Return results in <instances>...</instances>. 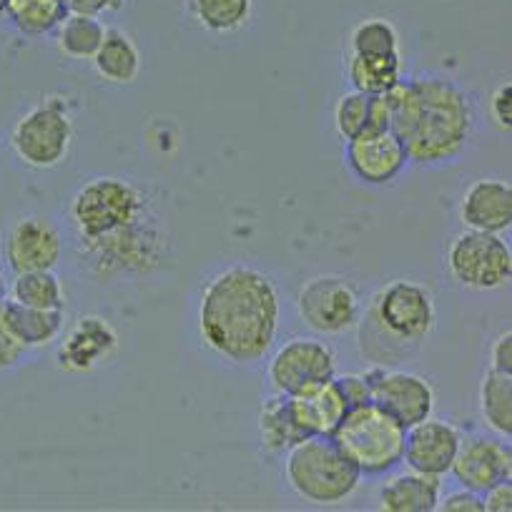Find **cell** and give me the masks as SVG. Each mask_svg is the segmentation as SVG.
I'll return each instance as SVG.
<instances>
[{
	"mask_svg": "<svg viewBox=\"0 0 512 512\" xmlns=\"http://www.w3.org/2000/svg\"><path fill=\"white\" fill-rule=\"evenodd\" d=\"M437 329V302L427 284L392 279L374 292L359 319V349L372 364L390 367L422 347Z\"/></svg>",
	"mask_w": 512,
	"mask_h": 512,
	"instance_id": "obj_4",
	"label": "cell"
},
{
	"mask_svg": "<svg viewBox=\"0 0 512 512\" xmlns=\"http://www.w3.org/2000/svg\"><path fill=\"white\" fill-rule=\"evenodd\" d=\"M63 251V229L41 214L21 216L3 236V259L13 277L26 272H53L63 262Z\"/></svg>",
	"mask_w": 512,
	"mask_h": 512,
	"instance_id": "obj_12",
	"label": "cell"
},
{
	"mask_svg": "<svg viewBox=\"0 0 512 512\" xmlns=\"http://www.w3.org/2000/svg\"><path fill=\"white\" fill-rule=\"evenodd\" d=\"M91 63L98 78L111 86H131L139 81L141 68H144V58L134 38L118 28H106V38Z\"/></svg>",
	"mask_w": 512,
	"mask_h": 512,
	"instance_id": "obj_21",
	"label": "cell"
},
{
	"mask_svg": "<svg viewBox=\"0 0 512 512\" xmlns=\"http://www.w3.org/2000/svg\"><path fill=\"white\" fill-rule=\"evenodd\" d=\"M282 302V289L272 274L251 264H231L201 289L196 307L201 342L229 364H259L277 344Z\"/></svg>",
	"mask_w": 512,
	"mask_h": 512,
	"instance_id": "obj_2",
	"label": "cell"
},
{
	"mask_svg": "<svg viewBox=\"0 0 512 512\" xmlns=\"http://www.w3.org/2000/svg\"><path fill=\"white\" fill-rule=\"evenodd\" d=\"M487 116H490L492 126H497L500 131L510 134L512 128V83L502 81L495 91L490 93V101H487Z\"/></svg>",
	"mask_w": 512,
	"mask_h": 512,
	"instance_id": "obj_31",
	"label": "cell"
},
{
	"mask_svg": "<svg viewBox=\"0 0 512 512\" xmlns=\"http://www.w3.org/2000/svg\"><path fill=\"white\" fill-rule=\"evenodd\" d=\"M460 442L462 432L452 422L427 417V420L407 427L402 465H407V470L422 472V475L445 477L450 475Z\"/></svg>",
	"mask_w": 512,
	"mask_h": 512,
	"instance_id": "obj_16",
	"label": "cell"
},
{
	"mask_svg": "<svg viewBox=\"0 0 512 512\" xmlns=\"http://www.w3.org/2000/svg\"><path fill=\"white\" fill-rule=\"evenodd\" d=\"M3 317H6L8 332L26 352L53 344L66 327V312L26 307V304H18L13 299L3 302Z\"/></svg>",
	"mask_w": 512,
	"mask_h": 512,
	"instance_id": "obj_22",
	"label": "cell"
},
{
	"mask_svg": "<svg viewBox=\"0 0 512 512\" xmlns=\"http://www.w3.org/2000/svg\"><path fill=\"white\" fill-rule=\"evenodd\" d=\"M435 510L440 512H485V505H482L480 492H472L460 487V490H452L447 495H440Z\"/></svg>",
	"mask_w": 512,
	"mask_h": 512,
	"instance_id": "obj_32",
	"label": "cell"
},
{
	"mask_svg": "<svg viewBox=\"0 0 512 512\" xmlns=\"http://www.w3.org/2000/svg\"><path fill=\"white\" fill-rule=\"evenodd\" d=\"M390 131L402 141L410 164H455L480 134V108L475 96L457 81L425 73L384 93Z\"/></svg>",
	"mask_w": 512,
	"mask_h": 512,
	"instance_id": "obj_3",
	"label": "cell"
},
{
	"mask_svg": "<svg viewBox=\"0 0 512 512\" xmlns=\"http://www.w3.org/2000/svg\"><path fill=\"white\" fill-rule=\"evenodd\" d=\"M369 387V400L390 412L405 427L417 425L435 415L437 392L427 377L407 369H390L384 364H372L362 372Z\"/></svg>",
	"mask_w": 512,
	"mask_h": 512,
	"instance_id": "obj_11",
	"label": "cell"
},
{
	"mask_svg": "<svg viewBox=\"0 0 512 512\" xmlns=\"http://www.w3.org/2000/svg\"><path fill=\"white\" fill-rule=\"evenodd\" d=\"M462 226L487 234H505L512 226L510 181L497 176H482L465 189L457 209Z\"/></svg>",
	"mask_w": 512,
	"mask_h": 512,
	"instance_id": "obj_17",
	"label": "cell"
},
{
	"mask_svg": "<svg viewBox=\"0 0 512 512\" xmlns=\"http://www.w3.org/2000/svg\"><path fill=\"white\" fill-rule=\"evenodd\" d=\"M337 374V352L317 337H294L272 352L267 377L279 395H299Z\"/></svg>",
	"mask_w": 512,
	"mask_h": 512,
	"instance_id": "obj_10",
	"label": "cell"
},
{
	"mask_svg": "<svg viewBox=\"0 0 512 512\" xmlns=\"http://www.w3.org/2000/svg\"><path fill=\"white\" fill-rule=\"evenodd\" d=\"M68 13H81V16H103V13L123 11L126 0H66Z\"/></svg>",
	"mask_w": 512,
	"mask_h": 512,
	"instance_id": "obj_35",
	"label": "cell"
},
{
	"mask_svg": "<svg viewBox=\"0 0 512 512\" xmlns=\"http://www.w3.org/2000/svg\"><path fill=\"white\" fill-rule=\"evenodd\" d=\"M337 384L342 387L344 397H347L349 407L354 405H362V402L369 400V387H367V379L362 374H337Z\"/></svg>",
	"mask_w": 512,
	"mask_h": 512,
	"instance_id": "obj_37",
	"label": "cell"
},
{
	"mask_svg": "<svg viewBox=\"0 0 512 512\" xmlns=\"http://www.w3.org/2000/svg\"><path fill=\"white\" fill-rule=\"evenodd\" d=\"M445 272L467 292H495L512 279V249L502 234L462 229L445 249Z\"/></svg>",
	"mask_w": 512,
	"mask_h": 512,
	"instance_id": "obj_8",
	"label": "cell"
},
{
	"mask_svg": "<svg viewBox=\"0 0 512 512\" xmlns=\"http://www.w3.org/2000/svg\"><path fill=\"white\" fill-rule=\"evenodd\" d=\"M6 11H8V0H0V18L6 16Z\"/></svg>",
	"mask_w": 512,
	"mask_h": 512,
	"instance_id": "obj_38",
	"label": "cell"
},
{
	"mask_svg": "<svg viewBox=\"0 0 512 512\" xmlns=\"http://www.w3.org/2000/svg\"><path fill=\"white\" fill-rule=\"evenodd\" d=\"M11 299L18 304L48 312H66V289L56 272L16 274L11 284Z\"/></svg>",
	"mask_w": 512,
	"mask_h": 512,
	"instance_id": "obj_28",
	"label": "cell"
},
{
	"mask_svg": "<svg viewBox=\"0 0 512 512\" xmlns=\"http://www.w3.org/2000/svg\"><path fill=\"white\" fill-rule=\"evenodd\" d=\"M0 282H3V279H0Z\"/></svg>",
	"mask_w": 512,
	"mask_h": 512,
	"instance_id": "obj_39",
	"label": "cell"
},
{
	"mask_svg": "<svg viewBox=\"0 0 512 512\" xmlns=\"http://www.w3.org/2000/svg\"><path fill=\"white\" fill-rule=\"evenodd\" d=\"M3 302H6V299L0 297V372L18 367L23 359V354H26V349H23L21 344L13 339V334L8 332L6 317H3Z\"/></svg>",
	"mask_w": 512,
	"mask_h": 512,
	"instance_id": "obj_33",
	"label": "cell"
},
{
	"mask_svg": "<svg viewBox=\"0 0 512 512\" xmlns=\"http://www.w3.org/2000/svg\"><path fill=\"white\" fill-rule=\"evenodd\" d=\"M457 485L472 492H487L502 480H512V450L510 440L490 435L462 437L460 450L450 467Z\"/></svg>",
	"mask_w": 512,
	"mask_h": 512,
	"instance_id": "obj_14",
	"label": "cell"
},
{
	"mask_svg": "<svg viewBox=\"0 0 512 512\" xmlns=\"http://www.w3.org/2000/svg\"><path fill=\"white\" fill-rule=\"evenodd\" d=\"M63 219L78 269L96 282L149 277L174 254L164 196L134 176L81 181L63 206Z\"/></svg>",
	"mask_w": 512,
	"mask_h": 512,
	"instance_id": "obj_1",
	"label": "cell"
},
{
	"mask_svg": "<svg viewBox=\"0 0 512 512\" xmlns=\"http://www.w3.org/2000/svg\"><path fill=\"white\" fill-rule=\"evenodd\" d=\"M347 53H402V38L387 18H364L349 31Z\"/></svg>",
	"mask_w": 512,
	"mask_h": 512,
	"instance_id": "obj_30",
	"label": "cell"
},
{
	"mask_svg": "<svg viewBox=\"0 0 512 512\" xmlns=\"http://www.w3.org/2000/svg\"><path fill=\"white\" fill-rule=\"evenodd\" d=\"M440 495L442 477L407 470L384 480L377 492V507L382 512H435Z\"/></svg>",
	"mask_w": 512,
	"mask_h": 512,
	"instance_id": "obj_19",
	"label": "cell"
},
{
	"mask_svg": "<svg viewBox=\"0 0 512 512\" xmlns=\"http://www.w3.org/2000/svg\"><path fill=\"white\" fill-rule=\"evenodd\" d=\"M284 477L299 500L317 507L347 502L362 485V472L332 437L312 435L284 455Z\"/></svg>",
	"mask_w": 512,
	"mask_h": 512,
	"instance_id": "obj_5",
	"label": "cell"
},
{
	"mask_svg": "<svg viewBox=\"0 0 512 512\" xmlns=\"http://www.w3.org/2000/svg\"><path fill=\"white\" fill-rule=\"evenodd\" d=\"M407 427L372 400L349 407L332 440L362 477H384L402 467Z\"/></svg>",
	"mask_w": 512,
	"mask_h": 512,
	"instance_id": "obj_6",
	"label": "cell"
},
{
	"mask_svg": "<svg viewBox=\"0 0 512 512\" xmlns=\"http://www.w3.org/2000/svg\"><path fill=\"white\" fill-rule=\"evenodd\" d=\"M76 144L73 101L63 93H48L33 103L11 128V149L23 166L51 171L66 164Z\"/></svg>",
	"mask_w": 512,
	"mask_h": 512,
	"instance_id": "obj_7",
	"label": "cell"
},
{
	"mask_svg": "<svg viewBox=\"0 0 512 512\" xmlns=\"http://www.w3.org/2000/svg\"><path fill=\"white\" fill-rule=\"evenodd\" d=\"M56 31L58 51L71 61H93L106 38V26L98 18L81 16V13H68Z\"/></svg>",
	"mask_w": 512,
	"mask_h": 512,
	"instance_id": "obj_26",
	"label": "cell"
},
{
	"mask_svg": "<svg viewBox=\"0 0 512 512\" xmlns=\"http://www.w3.org/2000/svg\"><path fill=\"white\" fill-rule=\"evenodd\" d=\"M121 349V337L108 319L88 314L81 317L66 337L58 344V367L71 374L96 372L106 362H111Z\"/></svg>",
	"mask_w": 512,
	"mask_h": 512,
	"instance_id": "obj_15",
	"label": "cell"
},
{
	"mask_svg": "<svg viewBox=\"0 0 512 512\" xmlns=\"http://www.w3.org/2000/svg\"><path fill=\"white\" fill-rule=\"evenodd\" d=\"M334 128L342 141H352L367 131H379L374 126V96L367 93L349 91L334 103ZM384 131V128H382Z\"/></svg>",
	"mask_w": 512,
	"mask_h": 512,
	"instance_id": "obj_29",
	"label": "cell"
},
{
	"mask_svg": "<svg viewBox=\"0 0 512 512\" xmlns=\"http://www.w3.org/2000/svg\"><path fill=\"white\" fill-rule=\"evenodd\" d=\"M344 166L359 184L390 186L405 174L410 156L390 128H384L344 141Z\"/></svg>",
	"mask_w": 512,
	"mask_h": 512,
	"instance_id": "obj_13",
	"label": "cell"
},
{
	"mask_svg": "<svg viewBox=\"0 0 512 512\" xmlns=\"http://www.w3.org/2000/svg\"><path fill=\"white\" fill-rule=\"evenodd\" d=\"M256 0H186L191 21L214 36H236L254 16Z\"/></svg>",
	"mask_w": 512,
	"mask_h": 512,
	"instance_id": "obj_24",
	"label": "cell"
},
{
	"mask_svg": "<svg viewBox=\"0 0 512 512\" xmlns=\"http://www.w3.org/2000/svg\"><path fill=\"white\" fill-rule=\"evenodd\" d=\"M299 319L322 337H342L362 319V292L342 274H319L302 284L297 294Z\"/></svg>",
	"mask_w": 512,
	"mask_h": 512,
	"instance_id": "obj_9",
	"label": "cell"
},
{
	"mask_svg": "<svg viewBox=\"0 0 512 512\" xmlns=\"http://www.w3.org/2000/svg\"><path fill=\"white\" fill-rule=\"evenodd\" d=\"M337 377V374H334ZM327 379L322 384H314L309 390L299 392V395H289V405H292L294 417H297L299 427L312 435L332 437L339 422L349 412V402L344 397L342 387L337 379Z\"/></svg>",
	"mask_w": 512,
	"mask_h": 512,
	"instance_id": "obj_18",
	"label": "cell"
},
{
	"mask_svg": "<svg viewBox=\"0 0 512 512\" xmlns=\"http://www.w3.org/2000/svg\"><path fill=\"white\" fill-rule=\"evenodd\" d=\"M480 415L485 425L500 437L512 435V374L490 372L480 382Z\"/></svg>",
	"mask_w": 512,
	"mask_h": 512,
	"instance_id": "obj_25",
	"label": "cell"
},
{
	"mask_svg": "<svg viewBox=\"0 0 512 512\" xmlns=\"http://www.w3.org/2000/svg\"><path fill=\"white\" fill-rule=\"evenodd\" d=\"M482 505L485 512H510L512 510V482L502 480L492 485L490 490L482 492Z\"/></svg>",
	"mask_w": 512,
	"mask_h": 512,
	"instance_id": "obj_36",
	"label": "cell"
},
{
	"mask_svg": "<svg viewBox=\"0 0 512 512\" xmlns=\"http://www.w3.org/2000/svg\"><path fill=\"white\" fill-rule=\"evenodd\" d=\"M490 369L495 372L512 374V332L505 329V332L497 334V339L490 347Z\"/></svg>",
	"mask_w": 512,
	"mask_h": 512,
	"instance_id": "obj_34",
	"label": "cell"
},
{
	"mask_svg": "<svg viewBox=\"0 0 512 512\" xmlns=\"http://www.w3.org/2000/svg\"><path fill=\"white\" fill-rule=\"evenodd\" d=\"M344 73L352 91L384 96L405 78L402 53H347Z\"/></svg>",
	"mask_w": 512,
	"mask_h": 512,
	"instance_id": "obj_20",
	"label": "cell"
},
{
	"mask_svg": "<svg viewBox=\"0 0 512 512\" xmlns=\"http://www.w3.org/2000/svg\"><path fill=\"white\" fill-rule=\"evenodd\" d=\"M8 21L23 36H48L68 16L66 0H8Z\"/></svg>",
	"mask_w": 512,
	"mask_h": 512,
	"instance_id": "obj_27",
	"label": "cell"
},
{
	"mask_svg": "<svg viewBox=\"0 0 512 512\" xmlns=\"http://www.w3.org/2000/svg\"><path fill=\"white\" fill-rule=\"evenodd\" d=\"M256 427H259L262 450L274 457H284L294 445H299V442L309 437L299 427L297 417H294L292 405H289V395H279V392H274L272 397H267L262 402Z\"/></svg>",
	"mask_w": 512,
	"mask_h": 512,
	"instance_id": "obj_23",
	"label": "cell"
}]
</instances>
